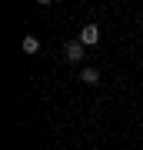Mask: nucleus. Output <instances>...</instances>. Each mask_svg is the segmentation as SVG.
<instances>
[{
    "instance_id": "7ed1b4c3",
    "label": "nucleus",
    "mask_w": 143,
    "mask_h": 150,
    "mask_svg": "<svg viewBox=\"0 0 143 150\" xmlns=\"http://www.w3.org/2000/svg\"><path fill=\"white\" fill-rule=\"evenodd\" d=\"M80 80H83V83H100V74H97L93 67H87L83 74H80Z\"/></svg>"
},
{
    "instance_id": "20e7f679",
    "label": "nucleus",
    "mask_w": 143,
    "mask_h": 150,
    "mask_svg": "<svg viewBox=\"0 0 143 150\" xmlns=\"http://www.w3.org/2000/svg\"><path fill=\"white\" fill-rule=\"evenodd\" d=\"M23 50H27V54H37V50H40V40L37 37H23Z\"/></svg>"
},
{
    "instance_id": "f257e3e1",
    "label": "nucleus",
    "mask_w": 143,
    "mask_h": 150,
    "mask_svg": "<svg viewBox=\"0 0 143 150\" xmlns=\"http://www.w3.org/2000/svg\"><path fill=\"white\" fill-rule=\"evenodd\" d=\"M80 43H83V47H93V43H100V27H97V23H87V27L80 30Z\"/></svg>"
},
{
    "instance_id": "f03ea898",
    "label": "nucleus",
    "mask_w": 143,
    "mask_h": 150,
    "mask_svg": "<svg viewBox=\"0 0 143 150\" xmlns=\"http://www.w3.org/2000/svg\"><path fill=\"white\" fill-rule=\"evenodd\" d=\"M67 60H70V64H80V60H83V43H80V40H70L67 43Z\"/></svg>"
}]
</instances>
